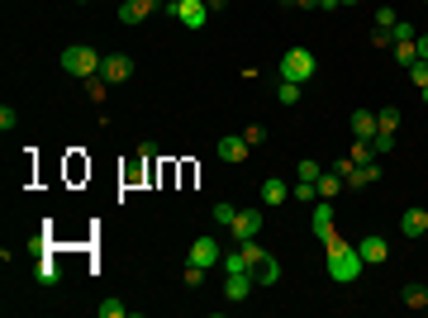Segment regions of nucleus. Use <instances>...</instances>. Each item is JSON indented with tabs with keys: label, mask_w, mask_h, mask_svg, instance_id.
I'll return each mask as SVG.
<instances>
[{
	"label": "nucleus",
	"mask_w": 428,
	"mask_h": 318,
	"mask_svg": "<svg viewBox=\"0 0 428 318\" xmlns=\"http://www.w3.org/2000/svg\"><path fill=\"white\" fill-rule=\"evenodd\" d=\"M323 247H328V276H333L338 285H352V280L367 271L362 252H357V242H343L338 233H333V238H323Z\"/></svg>",
	"instance_id": "nucleus-1"
},
{
	"label": "nucleus",
	"mask_w": 428,
	"mask_h": 318,
	"mask_svg": "<svg viewBox=\"0 0 428 318\" xmlns=\"http://www.w3.org/2000/svg\"><path fill=\"white\" fill-rule=\"evenodd\" d=\"M100 62H105V57L95 53V48H86V43H72V48H62V72H67V77H81V81L100 77Z\"/></svg>",
	"instance_id": "nucleus-2"
},
{
	"label": "nucleus",
	"mask_w": 428,
	"mask_h": 318,
	"mask_svg": "<svg viewBox=\"0 0 428 318\" xmlns=\"http://www.w3.org/2000/svg\"><path fill=\"white\" fill-rule=\"evenodd\" d=\"M314 67H319V62H314V53H309V48H286V53H281V67H276V77H281V81H295V86H305V81L314 77Z\"/></svg>",
	"instance_id": "nucleus-3"
},
{
	"label": "nucleus",
	"mask_w": 428,
	"mask_h": 318,
	"mask_svg": "<svg viewBox=\"0 0 428 318\" xmlns=\"http://www.w3.org/2000/svg\"><path fill=\"white\" fill-rule=\"evenodd\" d=\"M162 15H171L176 24H186V29H205L210 5L205 0H162Z\"/></svg>",
	"instance_id": "nucleus-4"
},
{
	"label": "nucleus",
	"mask_w": 428,
	"mask_h": 318,
	"mask_svg": "<svg viewBox=\"0 0 428 318\" xmlns=\"http://www.w3.org/2000/svg\"><path fill=\"white\" fill-rule=\"evenodd\" d=\"M229 233H234L238 242L262 238V209H238V214H234V223H229Z\"/></svg>",
	"instance_id": "nucleus-5"
},
{
	"label": "nucleus",
	"mask_w": 428,
	"mask_h": 318,
	"mask_svg": "<svg viewBox=\"0 0 428 318\" xmlns=\"http://www.w3.org/2000/svg\"><path fill=\"white\" fill-rule=\"evenodd\" d=\"M186 262L210 271V266L224 262V252H219V242H214V238H195V242H190V252H186Z\"/></svg>",
	"instance_id": "nucleus-6"
},
{
	"label": "nucleus",
	"mask_w": 428,
	"mask_h": 318,
	"mask_svg": "<svg viewBox=\"0 0 428 318\" xmlns=\"http://www.w3.org/2000/svg\"><path fill=\"white\" fill-rule=\"evenodd\" d=\"M100 77H105L109 86H124V81L134 77V57H124V53H109L105 62H100Z\"/></svg>",
	"instance_id": "nucleus-7"
},
{
	"label": "nucleus",
	"mask_w": 428,
	"mask_h": 318,
	"mask_svg": "<svg viewBox=\"0 0 428 318\" xmlns=\"http://www.w3.org/2000/svg\"><path fill=\"white\" fill-rule=\"evenodd\" d=\"M252 285H257L252 271H229V280H224V299H229V304H243V299L252 294Z\"/></svg>",
	"instance_id": "nucleus-8"
},
{
	"label": "nucleus",
	"mask_w": 428,
	"mask_h": 318,
	"mask_svg": "<svg viewBox=\"0 0 428 318\" xmlns=\"http://www.w3.org/2000/svg\"><path fill=\"white\" fill-rule=\"evenodd\" d=\"M357 252H362V262H367V266H381L385 257H390V247H385L381 233H362V238H357Z\"/></svg>",
	"instance_id": "nucleus-9"
},
{
	"label": "nucleus",
	"mask_w": 428,
	"mask_h": 318,
	"mask_svg": "<svg viewBox=\"0 0 428 318\" xmlns=\"http://www.w3.org/2000/svg\"><path fill=\"white\" fill-rule=\"evenodd\" d=\"M400 233H404V238H424V233H428V209H419V205L404 209L400 214Z\"/></svg>",
	"instance_id": "nucleus-10"
},
{
	"label": "nucleus",
	"mask_w": 428,
	"mask_h": 318,
	"mask_svg": "<svg viewBox=\"0 0 428 318\" xmlns=\"http://www.w3.org/2000/svg\"><path fill=\"white\" fill-rule=\"evenodd\" d=\"M153 10H158L153 0H124V5H119V24H143Z\"/></svg>",
	"instance_id": "nucleus-11"
},
{
	"label": "nucleus",
	"mask_w": 428,
	"mask_h": 318,
	"mask_svg": "<svg viewBox=\"0 0 428 318\" xmlns=\"http://www.w3.org/2000/svg\"><path fill=\"white\" fill-rule=\"evenodd\" d=\"M33 285H43V290H53V285H62V266H57L53 257H43V262L33 266Z\"/></svg>",
	"instance_id": "nucleus-12"
},
{
	"label": "nucleus",
	"mask_w": 428,
	"mask_h": 318,
	"mask_svg": "<svg viewBox=\"0 0 428 318\" xmlns=\"http://www.w3.org/2000/svg\"><path fill=\"white\" fill-rule=\"evenodd\" d=\"M352 133L372 143L376 133H381V124H376V109H352Z\"/></svg>",
	"instance_id": "nucleus-13"
},
{
	"label": "nucleus",
	"mask_w": 428,
	"mask_h": 318,
	"mask_svg": "<svg viewBox=\"0 0 428 318\" xmlns=\"http://www.w3.org/2000/svg\"><path fill=\"white\" fill-rule=\"evenodd\" d=\"M257 195H262V205H286V200H291V186H286L281 176H267Z\"/></svg>",
	"instance_id": "nucleus-14"
},
{
	"label": "nucleus",
	"mask_w": 428,
	"mask_h": 318,
	"mask_svg": "<svg viewBox=\"0 0 428 318\" xmlns=\"http://www.w3.org/2000/svg\"><path fill=\"white\" fill-rule=\"evenodd\" d=\"M214 152H219V161H243L247 157V138H234V133H229V138H219Z\"/></svg>",
	"instance_id": "nucleus-15"
},
{
	"label": "nucleus",
	"mask_w": 428,
	"mask_h": 318,
	"mask_svg": "<svg viewBox=\"0 0 428 318\" xmlns=\"http://www.w3.org/2000/svg\"><path fill=\"white\" fill-rule=\"evenodd\" d=\"M314 233L333 238V200H314Z\"/></svg>",
	"instance_id": "nucleus-16"
},
{
	"label": "nucleus",
	"mask_w": 428,
	"mask_h": 318,
	"mask_svg": "<svg viewBox=\"0 0 428 318\" xmlns=\"http://www.w3.org/2000/svg\"><path fill=\"white\" fill-rule=\"evenodd\" d=\"M314 190H319V200H338V195H343V176H338V171H323L319 181H314Z\"/></svg>",
	"instance_id": "nucleus-17"
},
{
	"label": "nucleus",
	"mask_w": 428,
	"mask_h": 318,
	"mask_svg": "<svg viewBox=\"0 0 428 318\" xmlns=\"http://www.w3.org/2000/svg\"><path fill=\"white\" fill-rule=\"evenodd\" d=\"M400 299H404V309H428V285L409 280V285L400 290Z\"/></svg>",
	"instance_id": "nucleus-18"
},
{
	"label": "nucleus",
	"mask_w": 428,
	"mask_h": 318,
	"mask_svg": "<svg viewBox=\"0 0 428 318\" xmlns=\"http://www.w3.org/2000/svg\"><path fill=\"white\" fill-rule=\"evenodd\" d=\"M238 257H243V266H247V271H252V266H262V262H267V252H262V242H257V238L238 242Z\"/></svg>",
	"instance_id": "nucleus-19"
},
{
	"label": "nucleus",
	"mask_w": 428,
	"mask_h": 318,
	"mask_svg": "<svg viewBox=\"0 0 428 318\" xmlns=\"http://www.w3.org/2000/svg\"><path fill=\"white\" fill-rule=\"evenodd\" d=\"M252 280H257V285H276V280H281V262L267 257V262L257 266V276H252Z\"/></svg>",
	"instance_id": "nucleus-20"
},
{
	"label": "nucleus",
	"mask_w": 428,
	"mask_h": 318,
	"mask_svg": "<svg viewBox=\"0 0 428 318\" xmlns=\"http://www.w3.org/2000/svg\"><path fill=\"white\" fill-rule=\"evenodd\" d=\"M319 176H323V166L314 157H305L300 166H295V181H319Z\"/></svg>",
	"instance_id": "nucleus-21"
},
{
	"label": "nucleus",
	"mask_w": 428,
	"mask_h": 318,
	"mask_svg": "<svg viewBox=\"0 0 428 318\" xmlns=\"http://www.w3.org/2000/svg\"><path fill=\"white\" fill-rule=\"evenodd\" d=\"M291 200H305V205H314V200H319L314 181H295V186H291Z\"/></svg>",
	"instance_id": "nucleus-22"
},
{
	"label": "nucleus",
	"mask_w": 428,
	"mask_h": 318,
	"mask_svg": "<svg viewBox=\"0 0 428 318\" xmlns=\"http://www.w3.org/2000/svg\"><path fill=\"white\" fill-rule=\"evenodd\" d=\"M376 124H381V133H395L400 129V109H376Z\"/></svg>",
	"instance_id": "nucleus-23"
},
{
	"label": "nucleus",
	"mask_w": 428,
	"mask_h": 318,
	"mask_svg": "<svg viewBox=\"0 0 428 318\" xmlns=\"http://www.w3.org/2000/svg\"><path fill=\"white\" fill-rule=\"evenodd\" d=\"M276 100H281V105H300V86H295V81H281V86H276Z\"/></svg>",
	"instance_id": "nucleus-24"
},
{
	"label": "nucleus",
	"mask_w": 428,
	"mask_h": 318,
	"mask_svg": "<svg viewBox=\"0 0 428 318\" xmlns=\"http://www.w3.org/2000/svg\"><path fill=\"white\" fill-rule=\"evenodd\" d=\"M395 62H400L404 72H409V67L419 62V53H414V43H395Z\"/></svg>",
	"instance_id": "nucleus-25"
},
{
	"label": "nucleus",
	"mask_w": 428,
	"mask_h": 318,
	"mask_svg": "<svg viewBox=\"0 0 428 318\" xmlns=\"http://www.w3.org/2000/svg\"><path fill=\"white\" fill-rule=\"evenodd\" d=\"M395 24H400V15H395L390 5H381V10H376V29H385V33H390Z\"/></svg>",
	"instance_id": "nucleus-26"
},
{
	"label": "nucleus",
	"mask_w": 428,
	"mask_h": 318,
	"mask_svg": "<svg viewBox=\"0 0 428 318\" xmlns=\"http://www.w3.org/2000/svg\"><path fill=\"white\" fill-rule=\"evenodd\" d=\"M372 152L381 157V152H395V133H376L372 138Z\"/></svg>",
	"instance_id": "nucleus-27"
},
{
	"label": "nucleus",
	"mask_w": 428,
	"mask_h": 318,
	"mask_svg": "<svg viewBox=\"0 0 428 318\" xmlns=\"http://www.w3.org/2000/svg\"><path fill=\"white\" fill-rule=\"evenodd\" d=\"M181 280H186L190 290H200V285H205V266H190L186 262V276H181Z\"/></svg>",
	"instance_id": "nucleus-28"
},
{
	"label": "nucleus",
	"mask_w": 428,
	"mask_h": 318,
	"mask_svg": "<svg viewBox=\"0 0 428 318\" xmlns=\"http://www.w3.org/2000/svg\"><path fill=\"white\" fill-rule=\"evenodd\" d=\"M390 38H395V43H414L419 33H414V24H404V19H400V24L390 29Z\"/></svg>",
	"instance_id": "nucleus-29"
},
{
	"label": "nucleus",
	"mask_w": 428,
	"mask_h": 318,
	"mask_svg": "<svg viewBox=\"0 0 428 318\" xmlns=\"http://www.w3.org/2000/svg\"><path fill=\"white\" fill-rule=\"evenodd\" d=\"M105 86H109L105 77H91L86 81V95H91V100H105Z\"/></svg>",
	"instance_id": "nucleus-30"
},
{
	"label": "nucleus",
	"mask_w": 428,
	"mask_h": 318,
	"mask_svg": "<svg viewBox=\"0 0 428 318\" xmlns=\"http://www.w3.org/2000/svg\"><path fill=\"white\" fill-rule=\"evenodd\" d=\"M15 124H20V109H10V105H0V129L10 133V129H15Z\"/></svg>",
	"instance_id": "nucleus-31"
},
{
	"label": "nucleus",
	"mask_w": 428,
	"mask_h": 318,
	"mask_svg": "<svg viewBox=\"0 0 428 318\" xmlns=\"http://www.w3.org/2000/svg\"><path fill=\"white\" fill-rule=\"evenodd\" d=\"M234 205H224V200H219V205H214V223H234Z\"/></svg>",
	"instance_id": "nucleus-32"
},
{
	"label": "nucleus",
	"mask_w": 428,
	"mask_h": 318,
	"mask_svg": "<svg viewBox=\"0 0 428 318\" xmlns=\"http://www.w3.org/2000/svg\"><path fill=\"white\" fill-rule=\"evenodd\" d=\"M124 314V299H105V304H100V318H119Z\"/></svg>",
	"instance_id": "nucleus-33"
},
{
	"label": "nucleus",
	"mask_w": 428,
	"mask_h": 318,
	"mask_svg": "<svg viewBox=\"0 0 428 318\" xmlns=\"http://www.w3.org/2000/svg\"><path fill=\"white\" fill-rule=\"evenodd\" d=\"M409 81H414V86H428V62H414V67H409Z\"/></svg>",
	"instance_id": "nucleus-34"
},
{
	"label": "nucleus",
	"mask_w": 428,
	"mask_h": 318,
	"mask_svg": "<svg viewBox=\"0 0 428 318\" xmlns=\"http://www.w3.org/2000/svg\"><path fill=\"white\" fill-rule=\"evenodd\" d=\"M243 138H247V148H257V143H267V129H262V124H252Z\"/></svg>",
	"instance_id": "nucleus-35"
},
{
	"label": "nucleus",
	"mask_w": 428,
	"mask_h": 318,
	"mask_svg": "<svg viewBox=\"0 0 428 318\" xmlns=\"http://www.w3.org/2000/svg\"><path fill=\"white\" fill-rule=\"evenodd\" d=\"M372 48H395V38H390L385 29H376V33H372Z\"/></svg>",
	"instance_id": "nucleus-36"
},
{
	"label": "nucleus",
	"mask_w": 428,
	"mask_h": 318,
	"mask_svg": "<svg viewBox=\"0 0 428 318\" xmlns=\"http://www.w3.org/2000/svg\"><path fill=\"white\" fill-rule=\"evenodd\" d=\"M24 247H29V252H33V257H43V247H48V238H43V233H33V238H29Z\"/></svg>",
	"instance_id": "nucleus-37"
},
{
	"label": "nucleus",
	"mask_w": 428,
	"mask_h": 318,
	"mask_svg": "<svg viewBox=\"0 0 428 318\" xmlns=\"http://www.w3.org/2000/svg\"><path fill=\"white\" fill-rule=\"evenodd\" d=\"M414 53H419V62H428V38H414Z\"/></svg>",
	"instance_id": "nucleus-38"
},
{
	"label": "nucleus",
	"mask_w": 428,
	"mask_h": 318,
	"mask_svg": "<svg viewBox=\"0 0 428 318\" xmlns=\"http://www.w3.org/2000/svg\"><path fill=\"white\" fill-rule=\"evenodd\" d=\"M338 5H343V0H319L314 10H338Z\"/></svg>",
	"instance_id": "nucleus-39"
},
{
	"label": "nucleus",
	"mask_w": 428,
	"mask_h": 318,
	"mask_svg": "<svg viewBox=\"0 0 428 318\" xmlns=\"http://www.w3.org/2000/svg\"><path fill=\"white\" fill-rule=\"evenodd\" d=\"M205 5H210V15L214 10H229V0H205Z\"/></svg>",
	"instance_id": "nucleus-40"
},
{
	"label": "nucleus",
	"mask_w": 428,
	"mask_h": 318,
	"mask_svg": "<svg viewBox=\"0 0 428 318\" xmlns=\"http://www.w3.org/2000/svg\"><path fill=\"white\" fill-rule=\"evenodd\" d=\"M286 5H300V10H309V5H319V0H286Z\"/></svg>",
	"instance_id": "nucleus-41"
},
{
	"label": "nucleus",
	"mask_w": 428,
	"mask_h": 318,
	"mask_svg": "<svg viewBox=\"0 0 428 318\" xmlns=\"http://www.w3.org/2000/svg\"><path fill=\"white\" fill-rule=\"evenodd\" d=\"M419 95H424V105H428V86H419Z\"/></svg>",
	"instance_id": "nucleus-42"
},
{
	"label": "nucleus",
	"mask_w": 428,
	"mask_h": 318,
	"mask_svg": "<svg viewBox=\"0 0 428 318\" xmlns=\"http://www.w3.org/2000/svg\"><path fill=\"white\" fill-rule=\"evenodd\" d=\"M343 5H357V0H343Z\"/></svg>",
	"instance_id": "nucleus-43"
},
{
	"label": "nucleus",
	"mask_w": 428,
	"mask_h": 318,
	"mask_svg": "<svg viewBox=\"0 0 428 318\" xmlns=\"http://www.w3.org/2000/svg\"><path fill=\"white\" fill-rule=\"evenodd\" d=\"M153 5H162V0H153Z\"/></svg>",
	"instance_id": "nucleus-44"
},
{
	"label": "nucleus",
	"mask_w": 428,
	"mask_h": 318,
	"mask_svg": "<svg viewBox=\"0 0 428 318\" xmlns=\"http://www.w3.org/2000/svg\"><path fill=\"white\" fill-rule=\"evenodd\" d=\"M81 5H86V0H81Z\"/></svg>",
	"instance_id": "nucleus-45"
},
{
	"label": "nucleus",
	"mask_w": 428,
	"mask_h": 318,
	"mask_svg": "<svg viewBox=\"0 0 428 318\" xmlns=\"http://www.w3.org/2000/svg\"><path fill=\"white\" fill-rule=\"evenodd\" d=\"M424 5H428V0H424Z\"/></svg>",
	"instance_id": "nucleus-46"
}]
</instances>
